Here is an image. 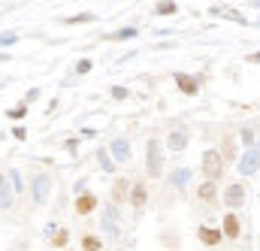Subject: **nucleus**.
I'll list each match as a JSON object with an SVG mask.
<instances>
[{"label":"nucleus","mask_w":260,"mask_h":251,"mask_svg":"<svg viewBox=\"0 0 260 251\" xmlns=\"http://www.w3.org/2000/svg\"><path fill=\"white\" fill-rule=\"evenodd\" d=\"M112 148H115V158H124V161L130 158V148H127V142H124V139H115V145H112Z\"/></svg>","instance_id":"2eb2a0df"},{"label":"nucleus","mask_w":260,"mask_h":251,"mask_svg":"<svg viewBox=\"0 0 260 251\" xmlns=\"http://www.w3.org/2000/svg\"><path fill=\"white\" fill-rule=\"evenodd\" d=\"M145 200H148V197H145V185H142V182H136L133 191H130V203H133V212H136V215L145 209Z\"/></svg>","instance_id":"1a4fd4ad"},{"label":"nucleus","mask_w":260,"mask_h":251,"mask_svg":"<svg viewBox=\"0 0 260 251\" xmlns=\"http://www.w3.org/2000/svg\"><path fill=\"white\" fill-rule=\"evenodd\" d=\"M145 167H148V176L157 179L164 173V148L157 139H148V148H145Z\"/></svg>","instance_id":"f03ea898"},{"label":"nucleus","mask_w":260,"mask_h":251,"mask_svg":"<svg viewBox=\"0 0 260 251\" xmlns=\"http://www.w3.org/2000/svg\"><path fill=\"white\" fill-rule=\"evenodd\" d=\"M130 191H133V185H130L127 179H115V182H112V191H109V197H112V203H127Z\"/></svg>","instance_id":"0eeeda50"},{"label":"nucleus","mask_w":260,"mask_h":251,"mask_svg":"<svg viewBox=\"0 0 260 251\" xmlns=\"http://www.w3.org/2000/svg\"><path fill=\"white\" fill-rule=\"evenodd\" d=\"M200 170H203L206 182H218V179L224 176V158H221V151L206 148V151H203V158H200Z\"/></svg>","instance_id":"f257e3e1"},{"label":"nucleus","mask_w":260,"mask_h":251,"mask_svg":"<svg viewBox=\"0 0 260 251\" xmlns=\"http://www.w3.org/2000/svg\"><path fill=\"white\" fill-rule=\"evenodd\" d=\"M97 203H100V200H97V194L85 191V194H79V197H76V206H73V209H76V215H91V212L97 209Z\"/></svg>","instance_id":"20e7f679"},{"label":"nucleus","mask_w":260,"mask_h":251,"mask_svg":"<svg viewBox=\"0 0 260 251\" xmlns=\"http://www.w3.org/2000/svg\"><path fill=\"white\" fill-rule=\"evenodd\" d=\"M257 167H260V145L257 148H245V158H239V173L251 176Z\"/></svg>","instance_id":"7ed1b4c3"},{"label":"nucleus","mask_w":260,"mask_h":251,"mask_svg":"<svg viewBox=\"0 0 260 251\" xmlns=\"http://www.w3.org/2000/svg\"><path fill=\"white\" fill-rule=\"evenodd\" d=\"M197 197H200L203 203H215V197H218V185H215V182H203V185L197 188Z\"/></svg>","instance_id":"9b49d317"},{"label":"nucleus","mask_w":260,"mask_h":251,"mask_svg":"<svg viewBox=\"0 0 260 251\" xmlns=\"http://www.w3.org/2000/svg\"><path fill=\"white\" fill-rule=\"evenodd\" d=\"M221 158H224V164L236 158V142H233V136H224V142H221Z\"/></svg>","instance_id":"ddd939ff"},{"label":"nucleus","mask_w":260,"mask_h":251,"mask_svg":"<svg viewBox=\"0 0 260 251\" xmlns=\"http://www.w3.org/2000/svg\"><path fill=\"white\" fill-rule=\"evenodd\" d=\"M67 239H70V233H67V230H58V233H55V248H64Z\"/></svg>","instance_id":"dca6fc26"},{"label":"nucleus","mask_w":260,"mask_h":251,"mask_svg":"<svg viewBox=\"0 0 260 251\" xmlns=\"http://www.w3.org/2000/svg\"><path fill=\"white\" fill-rule=\"evenodd\" d=\"M176 85H179L185 94H197V91H200V82H197V79H191L188 73H176Z\"/></svg>","instance_id":"9d476101"},{"label":"nucleus","mask_w":260,"mask_h":251,"mask_svg":"<svg viewBox=\"0 0 260 251\" xmlns=\"http://www.w3.org/2000/svg\"><path fill=\"white\" fill-rule=\"evenodd\" d=\"M100 248H103V242H100L94 233H85V236H82V251H100Z\"/></svg>","instance_id":"4468645a"},{"label":"nucleus","mask_w":260,"mask_h":251,"mask_svg":"<svg viewBox=\"0 0 260 251\" xmlns=\"http://www.w3.org/2000/svg\"><path fill=\"white\" fill-rule=\"evenodd\" d=\"M224 236H227V239H239V236H242V224H239L236 212H227V215H224Z\"/></svg>","instance_id":"6e6552de"},{"label":"nucleus","mask_w":260,"mask_h":251,"mask_svg":"<svg viewBox=\"0 0 260 251\" xmlns=\"http://www.w3.org/2000/svg\"><path fill=\"white\" fill-rule=\"evenodd\" d=\"M157 12H160V15H170V12H176V3H160Z\"/></svg>","instance_id":"f3484780"},{"label":"nucleus","mask_w":260,"mask_h":251,"mask_svg":"<svg viewBox=\"0 0 260 251\" xmlns=\"http://www.w3.org/2000/svg\"><path fill=\"white\" fill-rule=\"evenodd\" d=\"M251 61H260V52H257V55H251Z\"/></svg>","instance_id":"412c9836"},{"label":"nucleus","mask_w":260,"mask_h":251,"mask_svg":"<svg viewBox=\"0 0 260 251\" xmlns=\"http://www.w3.org/2000/svg\"><path fill=\"white\" fill-rule=\"evenodd\" d=\"M245 203V188L242 185H230V188L224 191V206L227 209H239Z\"/></svg>","instance_id":"423d86ee"},{"label":"nucleus","mask_w":260,"mask_h":251,"mask_svg":"<svg viewBox=\"0 0 260 251\" xmlns=\"http://www.w3.org/2000/svg\"><path fill=\"white\" fill-rule=\"evenodd\" d=\"M197 236H200V242L209 245V248H215V245L224 242V230H215V227H197Z\"/></svg>","instance_id":"39448f33"},{"label":"nucleus","mask_w":260,"mask_h":251,"mask_svg":"<svg viewBox=\"0 0 260 251\" xmlns=\"http://www.w3.org/2000/svg\"><path fill=\"white\" fill-rule=\"evenodd\" d=\"M76 70H79V73H88V70H91V61H82Z\"/></svg>","instance_id":"aec40b11"},{"label":"nucleus","mask_w":260,"mask_h":251,"mask_svg":"<svg viewBox=\"0 0 260 251\" xmlns=\"http://www.w3.org/2000/svg\"><path fill=\"white\" fill-rule=\"evenodd\" d=\"M112 97H118V100H127V88L115 85V88H112Z\"/></svg>","instance_id":"a211bd4d"},{"label":"nucleus","mask_w":260,"mask_h":251,"mask_svg":"<svg viewBox=\"0 0 260 251\" xmlns=\"http://www.w3.org/2000/svg\"><path fill=\"white\" fill-rule=\"evenodd\" d=\"M251 139H254V133H251V130H242V142L251 145Z\"/></svg>","instance_id":"6ab92c4d"},{"label":"nucleus","mask_w":260,"mask_h":251,"mask_svg":"<svg viewBox=\"0 0 260 251\" xmlns=\"http://www.w3.org/2000/svg\"><path fill=\"white\" fill-rule=\"evenodd\" d=\"M167 145H170L173 151H182V148L188 145V133H185V130H176V133H170V139H167Z\"/></svg>","instance_id":"f8f14e48"}]
</instances>
